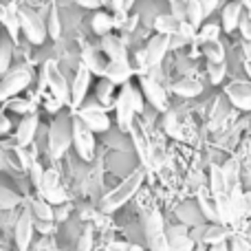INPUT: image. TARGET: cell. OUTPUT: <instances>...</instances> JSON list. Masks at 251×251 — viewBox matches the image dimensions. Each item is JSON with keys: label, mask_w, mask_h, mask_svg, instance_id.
I'll use <instances>...</instances> for the list:
<instances>
[{"label": "cell", "mask_w": 251, "mask_h": 251, "mask_svg": "<svg viewBox=\"0 0 251 251\" xmlns=\"http://www.w3.org/2000/svg\"><path fill=\"white\" fill-rule=\"evenodd\" d=\"M170 51V35H163V33H156L137 55L132 57V71L134 73H143L148 69H154L161 60L165 57V53Z\"/></svg>", "instance_id": "1"}, {"label": "cell", "mask_w": 251, "mask_h": 251, "mask_svg": "<svg viewBox=\"0 0 251 251\" xmlns=\"http://www.w3.org/2000/svg\"><path fill=\"white\" fill-rule=\"evenodd\" d=\"M143 176H146V170H134L122 185H117L108 196H104V201H101V212L113 214V212H117L122 205L128 203V201L137 194L139 187H141Z\"/></svg>", "instance_id": "2"}, {"label": "cell", "mask_w": 251, "mask_h": 251, "mask_svg": "<svg viewBox=\"0 0 251 251\" xmlns=\"http://www.w3.org/2000/svg\"><path fill=\"white\" fill-rule=\"evenodd\" d=\"M73 143V134H71V117L69 115H57L55 122L49 128V154L51 159H60L69 146Z\"/></svg>", "instance_id": "3"}, {"label": "cell", "mask_w": 251, "mask_h": 251, "mask_svg": "<svg viewBox=\"0 0 251 251\" xmlns=\"http://www.w3.org/2000/svg\"><path fill=\"white\" fill-rule=\"evenodd\" d=\"M143 229H146L148 251H170L163 216L159 214V209H150L143 214Z\"/></svg>", "instance_id": "4"}, {"label": "cell", "mask_w": 251, "mask_h": 251, "mask_svg": "<svg viewBox=\"0 0 251 251\" xmlns=\"http://www.w3.org/2000/svg\"><path fill=\"white\" fill-rule=\"evenodd\" d=\"M71 134H73V146L77 154L84 161H93V156H95V132L77 115L71 117Z\"/></svg>", "instance_id": "5"}, {"label": "cell", "mask_w": 251, "mask_h": 251, "mask_svg": "<svg viewBox=\"0 0 251 251\" xmlns=\"http://www.w3.org/2000/svg\"><path fill=\"white\" fill-rule=\"evenodd\" d=\"M18 18H20V31L26 35L31 44H44L47 40V22L42 20V16L31 9H18Z\"/></svg>", "instance_id": "6"}, {"label": "cell", "mask_w": 251, "mask_h": 251, "mask_svg": "<svg viewBox=\"0 0 251 251\" xmlns=\"http://www.w3.org/2000/svg\"><path fill=\"white\" fill-rule=\"evenodd\" d=\"M77 117L82 119L93 132H106L110 128V117L108 110L100 104V101H88L77 108Z\"/></svg>", "instance_id": "7"}, {"label": "cell", "mask_w": 251, "mask_h": 251, "mask_svg": "<svg viewBox=\"0 0 251 251\" xmlns=\"http://www.w3.org/2000/svg\"><path fill=\"white\" fill-rule=\"evenodd\" d=\"M29 82H31V71L26 66H16L13 71H7L2 75V82H0V100H7V97L25 91L29 86Z\"/></svg>", "instance_id": "8"}, {"label": "cell", "mask_w": 251, "mask_h": 251, "mask_svg": "<svg viewBox=\"0 0 251 251\" xmlns=\"http://www.w3.org/2000/svg\"><path fill=\"white\" fill-rule=\"evenodd\" d=\"M44 84H47L49 91H51V97L60 100L62 104H66V101L71 100V88H69V84H66L64 75L57 71L55 62H47V64H44Z\"/></svg>", "instance_id": "9"}, {"label": "cell", "mask_w": 251, "mask_h": 251, "mask_svg": "<svg viewBox=\"0 0 251 251\" xmlns=\"http://www.w3.org/2000/svg\"><path fill=\"white\" fill-rule=\"evenodd\" d=\"M139 84H141L143 97H146V100L150 101L156 110H161V113H163V110L168 108V91H165V88L161 86L154 77H150V75H141Z\"/></svg>", "instance_id": "10"}, {"label": "cell", "mask_w": 251, "mask_h": 251, "mask_svg": "<svg viewBox=\"0 0 251 251\" xmlns=\"http://www.w3.org/2000/svg\"><path fill=\"white\" fill-rule=\"evenodd\" d=\"M91 71L86 66H79L77 73H75V79H73V86H71V100L69 104L73 108H79L86 100V93H88V86H91Z\"/></svg>", "instance_id": "11"}, {"label": "cell", "mask_w": 251, "mask_h": 251, "mask_svg": "<svg viewBox=\"0 0 251 251\" xmlns=\"http://www.w3.org/2000/svg\"><path fill=\"white\" fill-rule=\"evenodd\" d=\"M132 73L134 71L128 60H108V64H106V69H104V77L108 79V82H113L115 86L128 84Z\"/></svg>", "instance_id": "12"}, {"label": "cell", "mask_w": 251, "mask_h": 251, "mask_svg": "<svg viewBox=\"0 0 251 251\" xmlns=\"http://www.w3.org/2000/svg\"><path fill=\"white\" fill-rule=\"evenodd\" d=\"M168 236V245H170V251H192L194 249V238L190 236L185 225H174V227H168L165 231Z\"/></svg>", "instance_id": "13"}, {"label": "cell", "mask_w": 251, "mask_h": 251, "mask_svg": "<svg viewBox=\"0 0 251 251\" xmlns=\"http://www.w3.org/2000/svg\"><path fill=\"white\" fill-rule=\"evenodd\" d=\"M194 231H199V234H190L192 238L201 240V243H209V245H223L227 238H229V229H227V225H221V223H212L209 227H196Z\"/></svg>", "instance_id": "14"}, {"label": "cell", "mask_w": 251, "mask_h": 251, "mask_svg": "<svg viewBox=\"0 0 251 251\" xmlns=\"http://www.w3.org/2000/svg\"><path fill=\"white\" fill-rule=\"evenodd\" d=\"M33 238V214L31 209L20 214V218L16 221V245L20 251L29 249V243Z\"/></svg>", "instance_id": "15"}, {"label": "cell", "mask_w": 251, "mask_h": 251, "mask_svg": "<svg viewBox=\"0 0 251 251\" xmlns=\"http://www.w3.org/2000/svg\"><path fill=\"white\" fill-rule=\"evenodd\" d=\"M199 209L209 223H221L223 225L221 209H218V201H216V196L209 192V187H201L199 190Z\"/></svg>", "instance_id": "16"}, {"label": "cell", "mask_w": 251, "mask_h": 251, "mask_svg": "<svg viewBox=\"0 0 251 251\" xmlns=\"http://www.w3.org/2000/svg\"><path fill=\"white\" fill-rule=\"evenodd\" d=\"M227 97L229 101L240 110H251V84L245 82H231L227 86Z\"/></svg>", "instance_id": "17"}, {"label": "cell", "mask_w": 251, "mask_h": 251, "mask_svg": "<svg viewBox=\"0 0 251 251\" xmlns=\"http://www.w3.org/2000/svg\"><path fill=\"white\" fill-rule=\"evenodd\" d=\"M245 11V4L240 0H234V2H227L223 7V13H221V29L225 33H231V31L238 29V22H240V16Z\"/></svg>", "instance_id": "18"}, {"label": "cell", "mask_w": 251, "mask_h": 251, "mask_svg": "<svg viewBox=\"0 0 251 251\" xmlns=\"http://www.w3.org/2000/svg\"><path fill=\"white\" fill-rule=\"evenodd\" d=\"M115 110H117V124H119V128L124 130V132H130V128H132V124H134V110H132V106H130V101L126 100V95L124 93H119L117 97H115Z\"/></svg>", "instance_id": "19"}, {"label": "cell", "mask_w": 251, "mask_h": 251, "mask_svg": "<svg viewBox=\"0 0 251 251\" xmlns=\"http://www.w3.org/2000/svg\"><path fill=\"white\" fill-rule=\"evenodd\" d=\"M101 53L108 55V60H128V51H126L124 40L115 38L110 33L101 38Z\"/></svg>", "instance_id": "20"}, {"label": "cell", "mask_w": 251, "mask_h": 251, "mask_svg": "<svg viewBox=\"0 0 251 251\" xmlns=\"http://www.w3.org/2000/svg\"><path fill=\"white\" fill-rule=\"evenodd\" d=\"M106 64H108V62L104 60V55H101L97 49L84 47V51H82V66H86L93 75H101V77H104Z\"/></svg>", "instance_id": "21"}, {"label": "cell", "mask_w": 251, "mask_h": 251, "mask_svg": "<svg viewBox=\"0 0 251 251\" xmlns=\"http://www.w3.org/2000/svg\"><path fill=\"white\" fill-rule=\"evenodd\" d=\"M35 130H38V117L35 115H26L20 124H18L16 130V141L20 148H26L35 137Z\"/></svg>", "instance_id": "22"}, {"label": "cell", "mask_w": 251, "mask_h": 251, "mask_svg": "<svg viewBox=\"0 0 251 251\" xmlns=\"http://www.w3.org/2000/svg\"><path fill=\"white\" fill-rule=\"evenodd\" d=\"M170 88H172L176 95H181V97H196V95L203 93V84H201L199 79H192V77L178 79V82H174Z\"/></svg>", "instance_id": "23"}, {"label": "cell", "mask_w": 251, "mask_h": 251, "mask_svg": "<svg viewBox=\"0 0 251 251\" xmlns=\"http://www.w3.org/2000/svg\"><path fill=\"white\" fill-rule=\"evenodd\" d=\"M181 22L183 20H176L172 13H165V16H159L154 20V29H156V33H163V35H178Z\"/></svg>", "instance_id": "24"}, {"label": "cell", "mask_w": 251, "mask_h": 251, "mask_svg": "<svg viewBox=\"0 0 251 251\" xmlns=\"http://www.w3.org/2000/svg\"><path fill=\"white\" fill-rule=\"evenodd\" d=\"M201 53L207 57V62H225V47L221 40H209V42L199 44Z\"/></svg>", "instance_id": "25"}, {"label": "cell", "mask_w": 251, "mask_h": 251, "mask_svg": "<svg viewBox=\"0 0 251 251\" xmlns=\"http://www.w3.org/2000/svg\"><path fill=\"white\" fill-rule=\"evenodd\" d=\"M91 26L97 35L104 38V35H108L110 31L115 29L113 16H110V13H104V11H95V16H93V20H91Z\"/></svg>", "instance_id": "26"}, {"label": "cell", "mask_w": 251, "mask_h": 251, "mask_svg": "<svg viewBox=\"0 0 251 251\" xmlns=\"http://www.w3.org/2000/svg\"><path fill=\"white\" fill-rule=\"evenodd\" d=\"M97 101H100L106 110H108L110 106H115V84L108 82L106 77L101 79L100 86H97Z\"/></svg>", "instance_id": "27"}, {"label": "cell", "mask_w": 251, "mask_h": 251, "mask_svg": "<svg viewBox=\"0 0 251 251\" xmlns=\"http://www.w3.org/2000/svg\"><path fill=\"white\" fill-rule=\"evenodd\" d=\"M0 25L7 26L9 38L16 42L18 33H20V18H18V9L16 7H7V11H4V18L0 20Z\"/></svg>", "instance_id": "28"}, {"label": "cell", "mask_w": 251, "mask_h": 251, "mask_svg": "<svg viewBox=\"0 0 251 251\" xmlns=\"http://www.w3.org/2000/svg\"><path fill=\"white\" fill-rule=\"evenodd\" d=\"M31 214L35 216V221H55L53 205H49L44 199H35L31 203Z\"/></svg>", "instance_id": "29"}, {"label": "cell", "mask_w": 251, "mask_h": 251, "mask_svg": "<svg viewBox=\"0 0 251 251\" xmlns=\"http://www.w3.org/2000/svg\"><path fill=\"white\" fill-rule=\"evenodd\" d=\"M221 26L216 25V22H203V25L199 26V31H196V44H203V42H209V40H218V35H221Z\"/></svg>", "instance_id": "30"}, {"label": "cell", "mask_w": 251, "mask_h": 251, "mask_svg": "<svg viewBox=\"0 0 251 251\" xmlns=\"http://www.w3.org/2000/svg\"><path fill=\"white\" fill-rule=\"evenodd\" d=\"M185 20L190 22L192 26L199 29L205 20V13H203V7H201L199 0H187V13H185Z\"/></svg>", "instance_id": "31"}, {"label": "cell", "mask_w": 251, "mask_h": 251, "mask_svg": "<svg viewBox=\"0 0 251 251\" xmlns=\"http://www.w3.org/2000/svg\"><path fill=\"white\" fill-rule=\"evenodd\" d=\"M119 93H124V95H126V100L130 101V106H132L134 113H143V95L132 86V84H130V82L124 84Z\"/></svg>", "instance_id": "32"}, {"label": "cell", "mask_w": 251, "mask_h": 251, "mask_svg": "<svg viewBox=\"0 0 251 251\" xmlns=\"http://www.w3.org/2000/svg\"><path fill=\"white\" fill-rule=\"evenodd\" d=\"M62 33V25H60V16H57V7L51 4V11H49V18H47V35L51 40H57Z\"/></svg>", "instance_id": "33"}, {"label": "cell", "mask_w": 251, "mask_h": 251, "mask_svg": "<svg viewBox=\"0 0 251 251\" xmlns=\"http://www.w3.org/2000/svg\"><path fill=\"white\" fill-rule=\"evenodd\" d=\"M11 53H13V40H0V75H4L11 64Z\"/></svg>", "instance_id": "34"}, {"label": "cell", "mask_w": 251, "mask_h": 251, "mask_svg": "<svg viewBox=\"0 0 251 251\" xmlns=\"http://www.w3.org/2000/svg\"><path fill=\"white\" fill-rule=\"evenodd\" d=\"M225 73H227V66L225 62H207V75H209V82L212 84H221L225 79Z\"/></svg>", "instance_id": "35"}, {"label": "cell", "mask_w": 251, "mask_h": 251, "mask_svg": "<svg viewBox=\"0 0 251 251\" xmlns=\"http://www.w3.org/2000/svg\"><path fill=\"white\" fill-rule=\"evenodd\" d=\"M42 199L47 201L49 205H57V207H60V205H64V203H66V199H69V196H66L64 187L57 185V187H53V190L42 192Z\"/></svg>", "instance_id": "36"}, {"label": "cell", "mask_w": 251, "mask_h": 251, "mask_svg": "<svg viewBox=\"0 0 251 251\" xmlns=\"http://www.w3.org/2000/svg\"><path fill=\"white\" fill-rule=\"evenodd\" d=\"M60 185V176H57L55 170H44V176H42V183H40V194L47 190H53V187Z\"/></svg>", "instance_id": "37"}, {"label": "cell", "mask_w": 251, "mask_h": 251, "mask_svg": "<svg viewBox=\"0 0 251 251\" xmlns=\"http://www.w3.org/2000/svg\"><path fill=\"white\" fill-rule=\"evenodd\" d=\"M18 203H20L18 194H13L7 187H0V209H11V207H16Z\"/></svg>", "instance_id": "38"}, {"label": "cell", "mask_w": 251, "mask_h": 251, "mask_svg": "<svg viewBox=\"0 0 251 251\" xmlns=\"http://www.w3.org/2000/svg\"><path fill=\"white\" fill-rule=\"evenodd\" d=\"M93 243H95V236H93V227H86L84 234L77 240V251H93Z\"/></svg>", "instance_id": "39"}, {"label": "cell", "mask_w": 251, "mask_h": 251, "mask_svg": "<svg viewBox=\"0 0 251 251\" xmlns=\"http://www.w3.org/2000/svg\"><path fill=\"white\" fill-rule=\"evenodd\" d=\"M229 251H251V240L247 236H231Z\"/></svg>", "instance_id": "40"}, {"label": "cell", "mask_w": 251, "mask_h": 251, "mask_svg": "<svg viewBox=\"0 0 251 251\" xmlns=\"http://www.w3.org/2000/svg\"><path fill=\"white\" fill-rule=\"evenodd\" d=\"M170 7H172V16L176 18V20H185L187 0H170Z\"/></svg>", "instance_id": "41"}, {"label": "cell", "mask_w": 251, "mask_h": 251, "mask_svg": "<svg viewBox=\"0 0 251 251\" xmlns=\"http://www.w3.org/2000/svg\"><path fill=\"white\" fill-rule=\"evenodd\" d=\"M238 29H240V33H243L245 42H251V16L247 11H243V16H240Z\"/></svg>", "instance_id": "42"}, {"label": "cell", "mask_w": 251, "mask_h": 251, "mask_svg": "<svg viewBox=\"0 0 251 251\" xmlns=\"http://www.w3.org/2000/svg\"><path fill=\"white\" fill-rule=\"evenodd\" d=\"M29 172H31V181H33V185L40 187V183H42V176H44L42 165H40L38 161H33V163L29 165Z\"/></svg>", "instance_id": "43"}, {"label": "cell", "mask_w": 251, "mask_h": 251, "mask_svg": "<svg viewBox=\"0 0 251 251\" xmlns=\"http://www.w3.org/2000/svg\"><path fill=\"white\" fill-rule=\"evenodd\" d=\"M33 227L40 231V234H53V221H33Z\"/></svg>", "instance_id": "44"}, {"label": "cell", "mask_w": 251, "mask_h": 251, "mask_svg": "<svg viewBox=\"0 0 251 251\" xmlns=\"http://www.w3.org/2000/svg\"><path fill=\"white\" fill-rule=\"evenodd\" d=\"M243 218H251V192H243Z\"/></svg>", "instance_id": "45"}, {"label": "cell", "mask_w": 251, "mask_h": 251, "mask_svg": "<svg viewBox=\"0 0 251 251\" xmlns=\"http://www.w3.org/2000/svg\"><path fill=\"white\" fill-rule=\"evenodd\" d=\"M201 2V7H203V13H205V18L209 16V13L214 11V9L218 7V0H199Z\"/></svg>", "instance_id": "46"}, {"label": "cell", "mask_w": 251, "mask_h": 251, "mask_svg": "<svg viewBox=\"0 0 251 251\" xmlns=\"http://www.w3.org/2000/svg\"><path fill=\"white\" fill-rule=\"evenodd\" d=\"M75 2H77L79 7H86V9H100L101 7L100 0H75Z\"/></svg>", "instance_id": "47"}, {"label": "cell", "mask_w": 251, "mask_h": 251, "mask_svg": "<svg viewBox=\"0 0 251 251\" xmlns=\"http://www.w3.org/2000/svg\"><path fill=\"white\" fill-rule=\"evenodd\" d=\"M106 251H130V245H126V243H108L106 245Z\"/></svg>", "instance_id": "48"}, {"label": "cell", "mask_w": 251, "mask_h": 251, "mask_svg": "<svg viewBox=\"0 0 251 251\" xmlns=\"http://www.w3.org/2000/svg\"><path fill=\"white\" fill-rule=\"evenodd\" d=\"M60 108H62V101H60V100H55V97L47 101V110H49V113H53V115H55Z\"/></svg>", "instance_id": "49"}, {"label": "cell", "mask_w": 251, "mask_h": 251, "mask_svg": "<svg viewBox=\"0 0 251 251\" xmlns=\"http://www.w3.org/2000/svg\"><path fill=\"white\" fill-rule=\"evenodd\" d=\"M69 209L71 207H66V203L62 205V207L55 212V221H66V216H69Z\"/></svg>", "instance_id": "50"}, {"label": "cell", "mask_w": 251, "mask_h": 251, "mask_svg": "<svg viewBox=\"0 0 251 251\" xmlns=\"http://www.w3.org/2000/svg\"><path fill=\"white\" fill-rule=\"evenodd\" d=\"M11 108L18 110V113H26V110H29V104H26V101H13Z\"/></svg>", "instance_id": "51"}, {"label": "cell", "mask_w": 251, "mask_h": 251, "mask_svg": "<svg viewBox=\"0 0 251 251\" xmlns=\"http://www.w3.org/2000/svg\"><path fill=\"white\" fill-rule=\"evenodd\" d=\"M7 130H9V119L0 117V132H7Z\"/></svg>", "instance_id": "52"}, {"label": "cell", "mask_w": 251, "mask_h": 251, "mask_svg": "<svg viewBox=\"0 0 251 251\" xmlns=\"http://www.w3.org/2000/svg\"><path fill=\"white\" fill-rule=\"evenodd\" d=\"M245 55H247V60L251 62V42H245Z\"/></svg>", "instance_id": "53"}, {"label": "cell", "mask_w": 251, "mask_h": 251, "mask_svg": "<svg viewBox=\"0 0 251 251\" xmlns=\"http://www.w3.org/2000/svg\"><path fill=\"white\" fill-rule=\"evenodd\" d=\"M245 236H247V238L251 240V218L247 221V225H245Z\"/></svg>", "instance_id": "54"}, {"label": "cell", "mask_w": 251, "mask_h": 251, "mask_svg": "<svg viewBox=\"0 0 251 251\" xmlns=\"http://www.w3.org/2000/svg\"><path fill=\"white\" fill-rule=\"evenodd\" d=\"M209 251H229V249H227L225 245H212V249Z\"/></svg>", "instance_id": "55"}, {"label": "cell", "mask_w": 251, "mask_h": 251, "mask_svg": "<svg viewBox=\"0 0 251 251\" xmlns=\"http://www.w3.org/2000/svg\"><path fill=\"white\" fill-rule=\"evenodd\" d=\"M245 71H247V75L251 77V62L249 60H245Z\"/></svg>", "instance_id": "56"}, {"label": "cell", "mask_w": 251, "mask_h": 251, "mask_svg": "<svg viewBox=\"0 0 251 251\" xmlns=\"http://www.w3.org/2000/svg\"><path fill=\"white\" fill-rule=\"evenodd\" d=\"M124 4H126V9H130L134 4V0H124Z\"/></svg>", "instance_id": "57"}, {"label": "cell", "mask_w": 251, "mask_h": 251, "mask_svg": "<svg viewBox=\"0 0 251 251\" xmlns=\"http://www.w3.org/2000/svg\"><path fill=\"white\" fill-rule=\"evenodd\" d=\"M130 251H146V249H141V247H137V245H132V247H130Z\"/></svg>", "instance_id": "58"}, {"label": "cell", "mask_w": 251, "mask_h": 251, "mask_svg": "<svg viewBox=\"0 0 251 251\" xmlns=\"http://www.w3.org/2000/svg\"><path fill=\"white\" fill-rule=\"evenodd\" d=\"M100 2H101V4H110V0H100Z\"/></svg>", "instance_id": "59"}, {"label": "cell", "mask_w": 251, "mask_h": 251, "mask_svg": "<svg viewBox=\"0 0 251 251\" xmlns=\"http://www.w3.org/2000/svg\"><path fill=\"white\" fill-rule=\"evenodd\" d=\"M0 170H2V154H0Z\"/></svg>", "instance_id": "60"}]
</instances>
